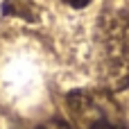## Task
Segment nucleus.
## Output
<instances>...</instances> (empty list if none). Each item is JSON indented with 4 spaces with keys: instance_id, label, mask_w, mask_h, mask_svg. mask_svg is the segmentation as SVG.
Segmentation results:
<instances>
[{
    "instance_id": "obj_1",
    "label": "nucleus",
    "mask_w": 129,
    "mask_h": 129,
    "mask_svg": "<svg viewBox=\"0 0 129 129\" xmlns=\"http://www.w3.org/2000/svg\"><path fill=\"white\" fill-rule=\"evenodd\" d=\"M95 75L104 91L118 93L129 86V5H107L95 25Z\"/></svg>"
},
{
    "instance_id": "obj_2",
    "label": "nucleus",
    "mask_w": 129,
    "mask_h": 129,
    "mask_svg": "<svg viewBox=\"0 0 129 129\" xmlns=\"http://www.w3.org/2000/svg\"><path fill=\"white\" fill-rule=\"evenodd\" d=\"M70 129H127L122 107L104 88H77L66 95Z\"/></svg>"
},
{
    "instance_id": "obj_3",
    "label": "nucleus",
    "mask_w": 129,
    "mask_h": 129,
    "mask_svg": "<svg viewBox=\"0 0 129 129\" xmlns=\"http://www.w3.org/2000/svg\"><path fill=\"white\" fill-rule=\"evenodd\" d=\"M36 129H70V125H68L66 120H61V118H50V120H45L43 125H39Z\"/></svg>"
},
{
    "instance_id": "obj_4",
    "label": "nucleus",
    "mask_w": 129,
    "mask_h": 129,
    "mask_svg": "<svg viewBox=\"0 0 129 129\" xmlns=\"http://www.w3.org/2000/svg\"><path fill=\"white\" fill-rule=\"evenodd\" d=\"M61 2H66L68 7H73V9H84L91 0H61Z\"/></svg>"
},
{
    "instance_id": "obj_5",
    "label": "nucleus",
    "mask_w": 129,
    "mask_h": 129,
    "mask_svg": "<svg viewBox=\"0 0 129 129\" xmlns=\"http://www.w3.org/2000/svg\"><path fill=\"white\" fill-rule=\"evenodd\" d=\"M5 2H14V0H5Z\"/></svg>"
}]
</instances>
